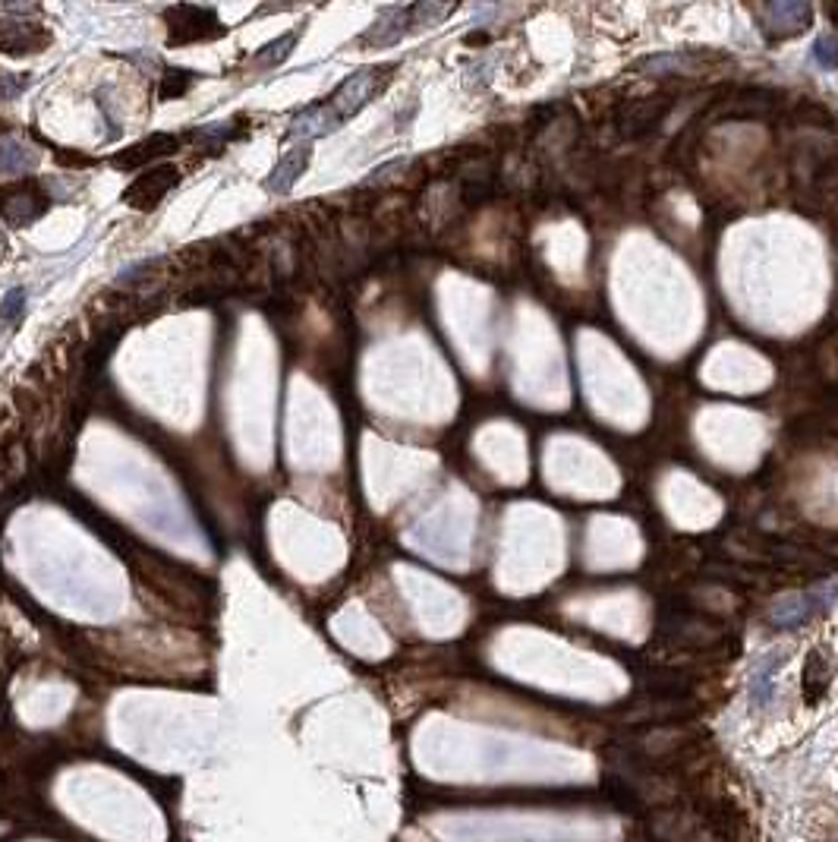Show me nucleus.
Instances as JSON below:
<instances>
[{"label":"nucleus","mask_w":838,"mask_h":842,"mask_svg":"<svg viewBox=\"0 0 838 842\" xmlns=\"http://www.w3.org/2000/svg\"><path fill=\"white\" fill-rule=\"evenodd\" d=\"M177 180H180V174H177L174 164H158V168L145 171L142 177H136L130 183V190L123 193V202L133 205V209H139V212H149L177 187Z\"/></svg>","instance_id":"7ed1b4c3"},{"label":"nucleus","mask_w":838,"mask_h":842,"mask_svg":"<svg viewBox=\"0 0 838 842\" xmlns=\"http://www.w3.org/2000/svg\"><path fill=\"white\" fill-rule=\"evenodd\" d=\"M177 149H180V139L174 133H152L149 139L136 142V146H130L127 152L114 155L111 164L117 171H133V168H145V164H152Z\"/></svg>","instance_id":"20e7f679"},{"label":"nucleus","mask_w":838,"mask_h":842,"mask_svg":"<svg viewBox=\"0 0 838 842\" xmlns=\"http://www.w3.org/2000/svg\"><path fill=\"white\" fill-rule=\"evenodd\" d=\"M48 209V196L41 193V183L19 180L10 187H0V215L10 224H29Z\"/></svg>","instance_id":"f03ea898"},{"label":"nucleus","mask_w":838,"mask_h":842,"mask_svg":"<svg viewBox=\"0 0 838 842\" xmlns=\"http://www.w3.org/2000/svg\"><path fill=\"white\" fill-rule=\"evenodd\" d=\"M23 303H26V294H23V291H13V294L4 300V310H0V316H4V319H16V313L23 310Z\"/></svg>","instance_id":"2eb2a0df"},{"label":"nucleus","mask_w":838,"mask_h":842,"mask_svg":"<svg viewBox=\"0 0 838 842\" xmlns=\"http://www.w3.org/2000/svg\"><path fill=\"white\" fill-rule=\"evenodd\" d=\"M816 593H804V597H788L782 603H775L769 609V625L775 628H782V631H794V628H801L810 615L816 612Z\"/></svg>","instance_id":"0eeeda50"},{"label":"nucleus","mask_w":838,"mask_h":842,"mask_svg":"<svg viewBox=\"0 0 838 842\" xmlns=\"http://www.w3.org/2000/svg\"><path fill=\"white\" fill-rule=\"evenodd\" d=\"M293 38H297V35H284V38H278V41H275V45H268V48H265L268 54H262V57H259V64H262V67L281 64V60L290 54V51H284V48H290V45H293Z\"/></svg>","instance_id":"4468645a"},{"label":"nucleus","mask_w":838,"mask_h":842,"mask_svg":"<svg viewBox=\"0 0 838 842\" xmlns=\"http://www.w3.org/2000/svg\"><path fill=\"white\" fill-rule=\"evenodd\" d=\"M183 10H186V16H190L186 23L167 16V23H171V35H167V41H171V45H193V41H208V38L224 35V26H202V19H212L215 10H199V7H183Z\"/></svg>","instance_id":"423d86ee"},{"label":"nucleus","mask_w":838,"mask_h":842,"mask_svg":"<svg viewBox=\"0 0 838 842\" xmlns=\"http://www.w3.org/2000/svg\"><path fill=\"white\" fill-rule=\"evenodd\" d=\"M407 23H410V10H401V7L385 10L372 23V29L363 35V45H394V41L407 32Z\"/></svg>","instance_id":"9d476101"},{"label":"nucleus","mask_w":838,"mask_h":842,"mask_svg":"<svg viewBox=\"0 0 838 842\" xmlns=\"http://www.w3.org/2000/svg\"><path fill=\"white\" fill-rule=\"evenodd\" d=\"M829 675H832V669H829V663L823 660V653H820V650H810L807 666H804V691H807V701H810V704L820 701L823 691L829 688Z\"/></svg>","instance_id":"f8f14e48"},{"label":"nucleus","mask_w":838,"mask_h":842,"mask_svg":"<svg viewBox=\"0 0 838 842\" xmlns=\"http://www.w3.org/2000/svg\"><path fill=\"white\" fill-rule=\"evenodd\" d=\"M813 60L820 67H835L838 64V41L832 35H820L816 38V45H813Z\"/></svg>","instance_id":"ddd939ff"},{"label":"nucleus","mask_w":838,"mask_h":842,"mask_svg":"<svg viewBox=\"0 0 838 842\" xmlns=\"http://www.w3.org/2000/svg\"><path fill=\"white\" fill-rule=\"evenodd\" d=\"M391 67H366V70H356L353 76H347L338 89H334V95L328 98V108L338 114V120H347L353 117L356 111H363L369 101L379 95V89L388 82V73Z\"/></svg>","instance_id":"f257e3e1"},{"label":"nucleus","mask_w":838,"mask_h":842,"mask_svg":"<svg viewBox=\"0 0 838 842\" xmlns=\"http://www.w3.org/2000/svg\"><path fill=\"white\" fill-rule=\"evenodd\" d=\"M338 114H334L328 105H316V108H309L303 111L297 120H293V133L297 136H322V133H331L334 127H338Z\"/></svg>","instance_id":"9b49d317"},{"label":"nucleus","mask_w":838,"mask_h":842,"mask_svg":"<svg viewBox=\"0 0 838 842\" xmlns=\"http://www.w3.org/2000/svg\"><path fill=\"white\" fill-rule=\"evenodd\" d=\"M782 669V653H766L760 666L750 675V704L757 710H766L775 697V672Z\"/></svg>","instance_id":"6e6552de"},{"label":"nucleus","mask_w":838,"mask_h":842,"mask_svg":"<svg viewBox=\"0 0 838 842\" xmlns=\"http://www.w3.org/2000/svg\"><path fill=\"white\" fill-rule=\"evenodd\" d=\"M760 19H763V29L766 32H775V35H798L810 26V19H813V7L807 4H766L760 10Z\"/></svg>","instance_id":"39448f33"},{"label":"nucleus","mask_w":838,"mask_h":842,"mask_svg":"<svg viewBox=\"0 0 838 842\" xmlns=\"http://www.w3.org/2000/svg\"><path fill=\"white\" fill-rule=\"evenodd\" d=\"M306 164H309V146H297V149H290L278 164H275V171H271V180L265 183V187L271 193H287L293 183H297V177L306 171Z\"/></svg>","instance_id":"1a4fd4ad"}]
</instances>
